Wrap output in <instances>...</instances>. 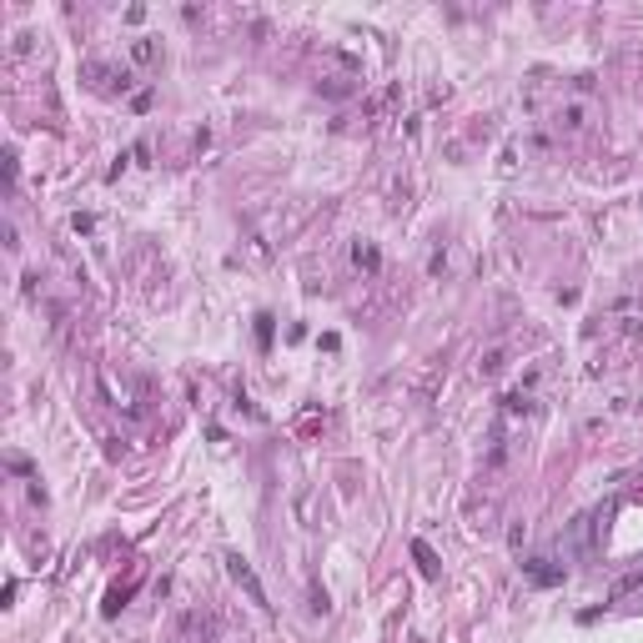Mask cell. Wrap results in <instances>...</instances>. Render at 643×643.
<instances>
[{
  "mask_svg": "<svg viewBox=\"0 0 643 643\" xmlns=\"http://www.w3.org/2000/svg\"><path fill=\"white\" fill-rule=\"evenodd\" d=\"M226 568H231V578H237V583H242V588L251 593V603H262V608H272V603H267V588L256 583V573H251V563L242 558V553H231V558H226Z\"/></svg>",
  "mask_w": 643,
  "mask_h": 643,
  "instance_id": "1",
  "label": "cell"
},
{
  "mask_svg": "<svg viewBox=\"0 0 643 643\" xmlns=\"http://www.w3.org/2000/svg\"><path fill=\"white\" fill-rule=\"evenodd\" d=\"M126 51H131V66H141V71H156V66H161V46H156V35H136Z\"/></svg>",
  "mask_w": 643,
  "mask_h": 643,
  "instance_id": "2",
  "label": "cell"
},
{
  "mask_svg": "<svg viewBox=\"0 0 643 643\" xmlns=\"http://www.w3.org/2000/svg\"><path fill=\"white\" fill-rule=\"evenodd\" d=\"M583 121H588V106L583 101H568V106L553 111V126H558V131H583Z\"/></svg>",
  "mask_w": 643,
  "mask_h": 643,
  "instance_id": "3",
  "label": "cell"
},
{
  "mask_svg": "<svg viewBox=\"0 0 643 643\" xmlns=\"http://www.w3.org/2000/svg\"><path fill=\"white\" fill-rule=\"evenodd\" d=\"M528 578H533L538 588H548V583H563V568H553L548 558H533V563H528Z\"/></svg>",
  "mask_w": 643,
  "mask_h": 643,
  "instance_id": "4",
  "label": "cell"
},
{
  "mask_svg": "<svg viewBox=\"0 0 643 643\" xmlns=\"http://www.w3.org/2000/svg\"><path fill=\"white\" fill-rule=\"evenodd\" d=\"M352 262H357L362 272H377V247H372V242H357V247H352Z\"/></svg>",
  "mask_w": 643,
  "mask_h": 643,
  "instance_id": "5",
  "label": "cell"
},
{
  "mask_svg": "<svg viewBox=\"0 0 643 643\" xmlns=\"http://www.w3.org/2000/svg\"><path fill=\"white\" fill-rule=\"evenodd\" d=\"M412 558L422 563V573H427V578H437V558H433V548H427V543H412Z\"/></svg>",
  "mask_w": 643,
  "mask_h": 643,
  "instance_id": "6",
  "label": "cell"
},
{
  "mask_svg": "<svg viewBox=\"0 0 643 643\" xmlns=\"http://www.w3.org/2000/svg\"><path fill=\"white\" fill-rule=\"evenodd\" d=\"M498 367H503V352H487V357H483V377H492Z\"/></svg>",
  "mask_w": 643,
  "mask_h": 643,
  "instance_id": "7",
  "label": "cell"
}]
</instances>
